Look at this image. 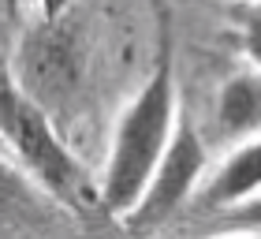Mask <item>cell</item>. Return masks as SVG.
Instances as JSON below:
<instances>
[{
	"instance_id": "1",
	"label": "cell",
	"mask_w": 261,
	"mask_h": 239,
	"mask_svg": "<svg viewBox=\"0 0 261 239\" xmlns=\"http://www.w3.org/2000/svg\"><path fill=\"white\" fill-rule=\"evenodd\" d=\"M175 124H179V86H175L172 56L164 49L149 79L138 86V93L123 105V112L112 124L109 153H105V169L97 179V206L105 213L127 217L135 209Z\"/></svg>"
},
{
	"instance_id": "2",
	"label": "cell",
	"mask_w": 261,
	"mask_h": 239,
	"mask_svg": "<svg viewBox=\"0 0 261 239\" xmlns=\"http://www.w3.org/2000/svg\"><path fill=\"white\" fill-rule=\"evenodd\" d=\"M0 138L15 153L19 169L49 198L71 209L86 206V198L97 202V187H90L82 161L60 138L53 112L11 79L0 82Z\"/></svg>"
},
{
	"instance_id": "3",
	"label": "cell",
	"mask_w": 261,
	"mask_h": 239,
	"mask_svg": "<svg viewBox=\"0 0 261 239\" xmlns=\"http://www.w3.org/2000/svg\"><path fill=\"white\" fill-rule=\"evenodd\" d=\"M205 169H209V146L201 138V131L179 112V124H175L146 190L135 202V209L127 213V224L146 232V228H161L164 221H172L187 202H194L201 179H205Z\"/></svg>"
},
{
	"instance_id": "4",
	"label": "cell",
	"mask_w": 261,
	"mask_h": 239,
	"mask_svg": "<svg viewBox=\"0 0 261 239\" xmlns=\"http://www.w3.org/2000/svg\"><path fill=\"white\" fill-rule=\"evenodd\" d=\"M64 19H41V30L27 38L22 45V79L19 86L38 98L41 105L56 98V93H71L79 82V49H75V38L60 27Z\"/></svg>"
},
{
	"instance_id": "5",
	"label": "cell",
	"mask_w": 261,
	"mask_h": 239,
	"mask_svg": "<svg viewBox=\"0 0 261 239\" xmlns=\"http://www.w3.org/2000/svg\"><path fill=\"white\" fill-rule=\"evenodd\" d=\"M257 190H261V135L235 142L228 157L201 179L194 206L205 213H224L246 198H254Z\"/></svg>"
},
{
	"instance_id": "6",
	"label": "cell",
	"mask_w": 261,
	"mask_h": 239,
	"mask_svg": "<svg viewBox=\"0 0 261 239\" xmlns=\"http://www.w3.org/2000/svg\"><path fill=\"white\" fill-rule=\"evenodd\" d=\"M213 127L228 142L261 135V67L235 71L220 82L213 101Z\"/></svg>"
},
{
	"instance_id": "7",
	"label": "cell",
	"mask_w": 261,
	"mask_h": 239,
	"mask_svg": "<svg viewBox=\"0 0 261 239\" xmlns=\"http://www.w3.org/2000/svg\"><path fill=\"white\" fill-rule=\"evenodd\" d=\"M34 187H38V183H34V179L22 172V169H11V164L0 161V213L27 209Z\"/></svg>"
},
{
	"instance_id": "8",
	"label": "cell",
	"mask_w": 261,
	"mask_h": 239,
	"mask_svg": "<svg viewBox=\"0 0 261 239\" xmlns=\"http://www.w3.org/2000/svg\"><path fill=\"white\" fill-rule=\"evenodd\" d=\"M239 45L246 60L261 67V0H246L239 4Z\"/></svg>"
},
{
	"instance_id": "9",
	"label": "cell",
	"mask_w": 261,
	"mask_h": 239,
	"mask_svg": "<svg viewBox=\"0 0 261 239\" xmlns=\"http://www.w3.org/2000/svg\"><path fill=\"white\" fill-rule=\"evenodd\" d=\"M220 217H224L220 221L224 232H261V190H257L254 198L239 202V206L224 209Z\"/></svg>"
},
{
	"instance_id": "10",
	"label": "cell",
	"mask_w": 261,
	"mask_h": 239,
	"mask_svg": "<svg viewBox=\"0 0 261 239\" xmlns=\"http://www.w3.org/2000/svg\"><path fill=\"white\" fill-rule=\"evenodd\" d=\"M67 8H71V0H38L41 19H64V15H67Z\"/></svg>"
},
{
	"instance_id": "11",
	"label": "cell",
	"mask_w": 261,
	"mask_h": 239,
	"mask_svg": "<svg viewBox=\"0 0 261 239\" xmlns=\"http://www.w3.org/2000/svg\"><path fill=\"white\" fill-rule=\"evenodd\" d=\"M235 4H246V0H235Z\"/></svg>"
}]
</instances>
